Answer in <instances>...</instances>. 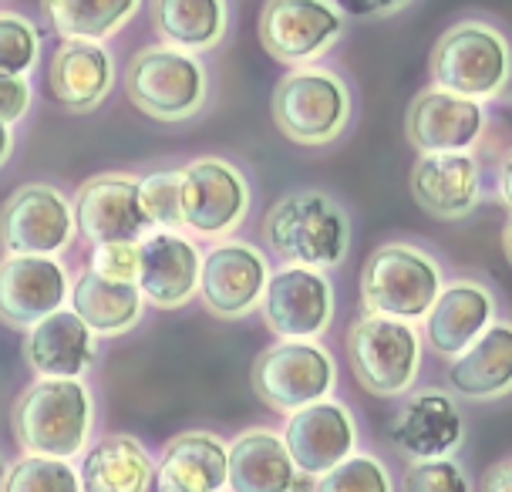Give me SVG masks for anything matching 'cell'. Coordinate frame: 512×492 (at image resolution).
<instances>
[{
	"label": "cell",
	"mask_w": 512,
	"mask_h": 492,
	"mask_svg": "<svg viewBox=\"0 0 512 492\" xmlns=\"http://www.w3.org/2000/svg\"><path fill=\"white\" fill-rule=\"evenodd\" d=\"M182 189H186V169L152 172L142 179V206L155 230H186Z\"/></svg>",
	"instance_id": "32"
},
{
	"label": "cell",
	"mask_w": 512,
	"mask_h": 492,
	"mask_svg": "<svg viewBox=\"0 0 512 492\" xmlns=\"http://www.w3.org/2000/svg\"><path fill=\"white\" fill-rule=\"evenodd\" d=\"M78 233L75 203L48 182H27L4 203V250L58 257Z\"/></svg>",
	"instance_id": "13"
},
{
	"label": "cell",
	"mask_w": 512,
	"mask_h": 492,
	"mask_svg": "<svg viewBox=\"0 0 512 492\" xmlns=\"http://www.w3.org/2000/svg\"><path fill=\"white\" fill-rule=\"evenodd\" d=\"M482 492H512V459H502L496 462L486 476L479 482Z\"/></svg>",
	"instance_id": "39"
},
{
	"label": "cell",
	"mask_w": 512,
	"mask_h": 492,
	"mask_svg": "<svg viewBox=\"0 0 512 492\" xmlns=\"http://www.w3.org/2000/svg\"><path fill=\"white\" fill-rule=\"evenodd\" d=\"M203 257L189 236L179 230H152L139 240V287L145 300L162 311H179L199 294Z\"/></svg>",
	"instance_id": "17"
},
{
	"label": "cell",
	"mask_w": 512,
	"mask_h": 492,
	"mask_svg": "<svg viewBox=\"0 0 512 492\" xmlns=\"http://www.w3.org/2000/svg\"><path fill=\"white\" fill-rule=\"evenodd\" d=\"M71 280L61 260L44 253H7L0 270V311L11 327H34L71 300Z\"/></svg>",
	"instance_id": "16"
},
{
	"label": "cell",
	"mask_w": 512,
	"mask_h": 492,
	"mask_svg": "<svg viewBox=\"0 0 512 492\" xmlns=\"http://www.w3.org/2000/svg\"><path fill=\"white\" fill-rule=\"evenodd\" d=\"M182 213L186 230L206 240H226L250 213V182L226 159H196L186 166Z\"/></svg>",
	"instance_id": "12"
},
{
	"label": "cell",
	"mask_w": 512,
	"mask_h": 492,
	"mask_svg": "<svg viewBox=\"0 0 512 492\" xmlns=\"http://www.w3.org/2000/svg\"><path fill=\"white\" fill-rule=\"evenodd\" d=\"M347 17H391L405 11L411 0H337Z\"/></svg>",
	"instance_id": "38"
},
{
	"label": "cell",
	"mask_w": 512,
	"mask_h": 492,
	"mask_svg": "<svg viewBox=\"0 0 512 492\" xmlns=\"http://www.w3.org/2000/svg\"><path fill=\"white\" fill-rule=\"evenodd\" d=\"M448 388L465 402L512 395V321H492L448 368Z\"/></svg>",
	"instance_id": "24"
},
{
	"label": "cell",
	"mask_w": 512,
	"mask_h": 492,
	"mask_svg": "<svg viewBox=\"0 0 512 492\" xmlns=\"http://www.w3.org/2000/svg\"><path fill=\"white\" fill-rule=\"evenodd\" d=\"M41 58V34L24 14H0V65L4 75H27Z\"/></svg>",
	"instance_id": "33"
},
{
	"label": "cell",
	"mask_w": 512,
	"mask_h": 492,
	"mask_svg": "<svg viewBox=\"0 0 512 492\" xmlns=\"http://www.w3.org/2000/svg\"><path fill=\"white\" fill-rule=\"evenodd\" d=\"M347 11L337 0H267L260 11V44L283 65H310L344 38Z\"/></svg>",
	"instance_id": "9"
},
{
	"label": "cell",
	"mask_w": 512,
	"mask_h": 492,
	"mask_svg": "<svg viewBox=\"0 0 512 492\" xmlns=\"http://www.w3.org/2000/svg\"><path fill=\"white\" fill-rule=\"evenodd\" d=\"M273 270L263 250L243 240H223L203 257L199 297L206 311L223 321H240L263 304Z\"/></svg>",
	"instance_id": "11"
},
{
	"label": "cell",
	"mask_w": 512,
	"mask_h": 492,
	"mask_svg": "<svg viewBox=\"0 0 512 492\" xmlns=\"http://www.w3.org/2000/svg\"><path fill=\"white\" fill-rule=\"evenodd\" d=\"M95 331L75 307L54 311L24 337V361L34 375L44 378H81L95 364Z\"/></svg>",
	"instance_id": "23"
},
{
	"label": "cell",
	"mask_w": 512,
	"mask_h": 492,
	"mask_svg": "<svg viewBox=\"0 0 512 492\" xmlns=\"http://www.w3.org/2000/svg\"><path fill=\"white\" fill-rule=\"evenodd\" d=\"M283 439H287L297 469L317 482L354 452L358 425H354V415L347 405L334 402V398H320L314 405L290 412Z\"/></svg>",
	"instance_id": "18"
},
{
	"label": "cell",
	"mask_w": 512,
	"mask_h": 492,
	"mask_svg": "<svg viewBox=\"0 0 512 492\" xmlns=\"http://www.w3.org/2000/svg\"><path fill=\"white\" fill-rule=\"evenodd\" d=\"M14 156V125H4V142H0V162H11Z\"/></svg>",
	"instance_id": "41"
},
{
	"label": "cell",
	"mask_w": 512,
	"mask_h": 492,
	"mask_svg": "<svg viewBox=\"0 0 512 492\" xmlns=\"http://www.w3.org/2000/svg\"><path fill=\"white\" fill-rule=\"evenodd\" d=\"M465 439L462 415L452 395L438 388H418L408 395L391 425V442L405 459H442L452 455Z\"/></svg>",
	"instance_id": "20"
},
{
	"label": "cell",
	"mask_w": 512,
	"mask_h": 492,
	"mask_svg": "<svg viewBox=\"0 0 512 492\" xmlns=\"http://www.w3.org/2000/svg\"><path fill=\"white\" fill-rule=\"evenodd\" d=\"M273 122L290 142L320 149L344 135L351 125L354 98L337 71L317 65H297L273 88Z\"/></svg>",
	"instance_id": "4"
},
{
	"label": "cell",
	"mask_w": 512,
	"mask_h": 492,
	"mask_svg": "<svg viewBox=\"0 0 512 492\" xmlns=\"http://www.w3.org/2000/svg\"><path fill=\"white\" fill-rule=\"evenodd\" d=\"M486 129V108L479 98L428 85L411 98L405 135L418 152H469Z\"/></svg>",
	"instance_id": "15"
},
{
	"label": "cell",
	"mask_w": 512,
	"mask_h": 492,
	"mask_svg": "<svg viewBox=\"0 0 512 492\" xmlns=\"http://www.w3.org/2000/svg\"><path fill=\"white\" fill-rule=\"evenodd\" d=\"M502 253H506V260L512 263V220L506 223V230H502Z\"/></svg>",
	"instance_id": "42"
},
{
	"label": "cell",
	"mask_w": 512,
	"mask_h": 492,
	"mask_svg": "<svg viewBox=\"0 0 512 492\" xmlns=\"http://www.w3.org/2000/svg\"><path fill=\"white\" fill-rule=\"evenodd\" d=\"M432 85L459 91L469 98H496L512 78V44L496 24L459 21L435 41L428 61Z\"/></svg>",
	"instance_id": "6"
},
{
	"label": "cell",
	"mask_w": 512,
	"mask_h": 492,
	"mask_svg": "<svg viewBox=\"0 0 512 492\" xmlns=\"http://www.w3.org/2000/svg\"><path fill=\"white\" fill-rule=\"evenodd\" d=\"M78 233L91 243L142 240L155 226L142 206V179L128 172H102L85 179L75 196Z\"/></svg>",
	"instance_id": "14"
},
{
	"label": "cell",
	"mask_w": 512,
	"mask_h": 492,
	"mask_svg": "<svg viewBox=\"0 0 512 492\" xmlns=\"http://www.w3.org/2000/svg\"><path fill=\"white\" fill-rule=\"evenodd\" d=\"M411 196L435 220H465L482 199V172L469 152H422L411 169Z\"/></svg>",
	"instance_id": "19"
},
{
	"label": "cell",
	"mask_w": 512,
	"mask_h": 492,
	"mask_svg": "<svg viewBox=\"0 0 512 492\" xmlns=\"http://www.w3.org/2000/svg\"><path fill=\"white\" fill-rule=\"evenodd\" d=\"M115 85V61L102 41L64 38L48 68V88L54 102L68 112H91L108 98Z\"/></svg>",
	"instance_id": "21"
},
{
	"label": "cell",
	"mask_w": 512,
	"mask_h": 492,
	"mask_svg": "<svg viewBox=\"0 0 512 492\" xmlns=\"http://www.w3.org/2000/svg\"><path fill=\"white\" fill-rule=\"evenodd\" d=\"M496 321V297L482 280H452L425 317V337L435 354L459 358Z\"/></svg>",
	"instance_id": "22"
},
{
	"label": "cell",
	"mask_w": 512,
	"mask_h": 492,
	"mask_svg": "<svg viewBox=\"0 0 512 492\" xmlns=\"http://www.w3.org/2000/svg\"><path fill=\"white\" fill-rule=\"evenodd\" d=\"M162 492H223L230 489V445L213 432L176 435L159 462Z\"/></svg>",
	"instance_id": "25"
},
{
	"label": "cell",
	"mask_w": 512,
	"mask_h": 492,
	"mask_svg": "<svg viewBox=\"0 0 512 492\" xmlns=\"http://www.w3.org/2000/svg\"><path fill=\"white\" fill-rule=\"evenodd\" d=\"M263 236L280 260L300 267H337L351 250V216L331 193L300 189L277 199L263 216Z\"/></svg>",
	"instance_id": "1"
},
{
	"label": "cell",
	"mask_w": 512,
	"mask_h": 492,
	"mask_svg": "<svg viewBox=\"0 0 512 492\" xmlns=\"http://www.w3.org/2000/svg\"><path fill=\"white\" fill-rule=\"evenodd\" d=\"M71 307L85 317V324L98 337H122L139 327L145 294L135 280H115L91 267L71 287Z\"/></svg>",
	"instance_id": "27"
},
{
	"label": "cell",
	"mask_w": 512,
	"mask_h": 492,
	"mask_svg": "<svg viewBox=\"0 0 512 492\" xmlns=\"http://www.w3.org/2000/svg\"><path fill=\"white\" fill-rule=\"evenodd\" d=\"M442 287V267L432 253L401 240L381 243L361 270L364 311L401 321H425Z\"/></svg>",
	"instance_id": "5"
},
{
	"label": "cell",
	"mask_w": 512,
	"mask_h": 492,
	"mask_svg": "<svg viewBox=\"0 0 512 492\" xmlns=\"http://www.w3.org/2000/svg\"><path fill=\"white\" fill-rule=\"evenodd\" d=\"M405 489L411 492H465L469 479H465L462 466H455L448 455L442 459H418L408 466Z\"/></svg>",
	"instance_id": "35"
},
{
	"label": "cell",
	"mask_w": 512,
	"mask_h": 492,
	"mask_svg": "<svg viewBox=\"0 0 512 492\" xmlns=\"http://www.w3.org/2000/svg\"><path fill=\"white\" fill-rule=\"evenodd\" d=\"M499 199L512 209V149L506 152V159L499 166Z\"/></svg>",
	"instance_id": "40"
},
{
	"label": "cell",
	"mask_w": 512,
	"mask_h": 492,
	"mask_svg": "<svg viewBox=\"0 0 512 492\" xmlns=\"http://www.w3.org/2000/svg\"><path fill=\"white\" fill-rule=\"evenodd\" d=\"M152 24L166 44L186 51H209L226 38V0H152Z\"/></svg>",
	"instance_id": "29"
},
{
	"label": "cell",
	"mask_w": 512,
	"mask_h": 492,
	"mask_svg": "<svg viewBox=\"0 0 512 492\" xmlns=\"http://www.w3.org/2000/svg\"><path fill=\"white\" fill-rule=\"evenodd\" d=\"M294 455L287 439L267 428H250L230 442V489L233 492H287L300 489Z\"/></svg>",
	"instance_id": "26"
},
{
	"label": "cell",
	"mask_w": 512,
	"mask_h": 492,
	"mask_svg": "<svg viewBox=\"0 0 512 492\" xmlns=\"http://www.w3.org/2000/svg\"><path fill=\"white\" fill-rule=\"evenodd\" d=\"M347 358L368 395L401 398L422 371V334L415 321L368 311L347 327Z\"/></svg>",
	"instance_id": "7"
},
{
	"label": "cell",
	"mask_w": 512,
	"mask_h": 492,
	"mask_svg": "<svg viewBox=\"0 0 512 492\" xmlns=\"http://www.w3.org/2000/svg\"><path fill=\"white\" fill-rule=\"evenodd\" d=\"M159 482L152 455L132 435H105L85 452L81 486L88 492H145Z\"/></svg>",
	"instance_id": "28"
},
{
	"label": "cell",
	"mask_w": 512,
	"mask_h": 492,
	"mask_svg": "<svg viewBox=\"0 0 512 492\" xmlns=\"http://www.w3.org/2000/svg\"><path fill=\"white\" fill-rule=\"evenodd\" d=\"M263 321L277 337L290 341H317L334 324V284L317 267L273 270L263 294Z\"/></svg>",
	"instance_id": "10"
},
{
	"label": "cell",
	"mask_w": 512,
	"mask_h": 492,
	"mask_svg": "<svg viewBox=\"0 0 512 492\" xmlns=\"http://www.w3.org/2000/svg\"><path fill=\"white\" fill-rule=\"evenodd\" d=\"M125 95L155 122H189L209 98V71L196 51L149 44L128 61Z\"/></svg>",
	"instance_id": "3"
},
{
	"label": "cell",
	"mask_w": 512,
	"mask_h": 492,
	"mask_svg": "<svg viewBox=\"0 0 512 492\" xmlns=\"http://www.w3.org/2000/svg\"><path fill=\"white\" fill-rule=\"evenodd\" d=\"M91 267L115 280H135L139 284V240H118V243H95Z\"/></svg>",
	"instance_id": "36"
},
{
	"label": "cell",
	"mask_w": 512,
	"mask_h": 492,
	"mask_svg": "<svg viewBox=\"0 0 512 492\" xmlns=\"http://www.w3.org/2000/svg\"><path fill=\"white\" fill-rule=\"evenodd\" d=\"M314 486L324 492H391L395 482H391L388 469H384L374 455L351 452L344 462H337L327 476H320Z\"/></svg>",
	"instance_id": "34"
},
{
	"label": "cell",
	"mask_w": 512,
	"mask_h": 492,
	"mask_svg": "<svg viewBox=\"0 0 512 492\" xmlns=\"http://www.w3.org/2000/svg\"><path fill=\"white\" fill-rule=\"evenodd\" d=\"M250 381L263 405L290 415L320 398H331L337 385V364L331 351H324L320 344L283 337L253 361Z\"/></svg>",
	"instance_id": "8"
},
{
	"label": "cell",
	"mask_w": 512,
	"mask_h": 492,
	"mask_svg": "<svg viewBox=\"0 0 512 492\" xmlns=\"http://www.w3.org/2000/svg\"><path fill=\"white\" fill-rule=\"evenodd\" d=\"M142 0H41V11L61 38L108 41L139 14Z\"/></svg>",
	"instance_id": "30"
},
{
	"label": "cell",
	"mask_w": 512,
	"mask_h": 492,
	"mask_svg": "<svg viewBox=\"0 0 512 492\" xmlns=\"http://www.w3.org/2000/svg\"><path fill=\"white\" fill-rule=\"evenodd\" d=\"M31 102H34V91L24 75L0 78V125H17L27 115Z\"/></svg>",
	"instance_id": "37"
},
{
	"label": "cell",
	"mask_w": 512,
	"mask_h": 492,
	"mask_svg": "<svg viewBox=\"0 0 512 492\" xmlns=\"http://www.w3.org/2000/svg\"><path fill=\"white\" fill-rule=\"evenodd\" d=\"M4 489L7 492H78L85 486H81V469L71 466V459L27 452L24 459H17L7 469Z\"/></svg>",
	"instance_id": "31"
},
{
	"label": "cell",
	"mask_w": 512,
	"mask_h": 492,
	"mask_svg": "<svg viewBox=\"0 0 512 492\" xmlns=\"http://www.w3.org/2000/svg\"><path fill=\"white\" fill-rule=\"evenodd\" d=\"M95 402L78 378H44L21 391L14 402L11 428L24 452L75 459L88 449Z\"/></svg>",
	"instance_id": "2"
}]
</instances>
